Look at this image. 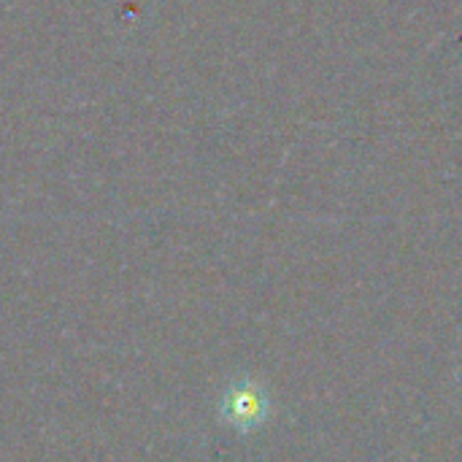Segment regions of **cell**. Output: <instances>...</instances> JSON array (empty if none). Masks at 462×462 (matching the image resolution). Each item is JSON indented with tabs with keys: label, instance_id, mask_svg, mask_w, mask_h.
<instances>
[]
</instances>
